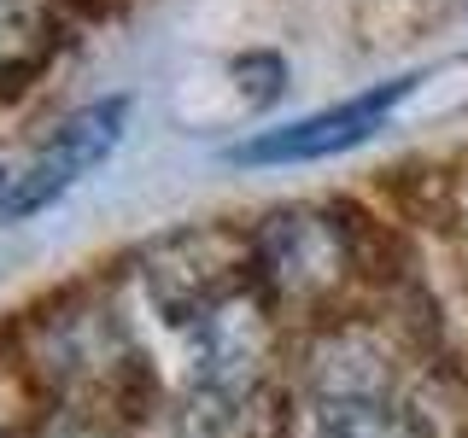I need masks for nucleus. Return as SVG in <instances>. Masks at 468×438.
Segmentation results:
<instances>
[{
    "instance_id": "5",
    "label": "nucleus",
    "mask_w": 468,
    "mask_h": 438,
    "mask_svg": "<svg viewBox=\"0 0 468 438\" xmlns=\"http://www.w3.org/2000/svg\"><path fill=\"white\" fill-rule=\"evenodd\" d=\"M48 47H53L48 0H0V88L6 94L29 88V77L48 65Z\"/></svg>"
},
{
    "instance_id": "2",
    "label": "nucleus",
    "mask_w": 468,
    "mask_h": 438,
    "mask_svg": "<svg viewBox=\"0 0 468 438\" xmlns=\"http://www.w3.org/2000/svg\"><path fill=\"white\" fill-rule=\"evenodd\" d=\"M316 438H421L410 409L392 398V380L380 357L357 339H340L316 362V403H311Z\"/></svg>"
},
{
    "instance_id": "1",
    "label": "nucleus",
    "mask_w": 468,
    "mask_h": 438,
    "mask_svg": "<svg viewBox=\"0 0 468 438\" xmlns=\"http://www.w3.org/2000/svg\"><path fill=\"white\" fill-rule=\"evenodd\" d=\"M123 123H129V99L123 94L94 99V106L70 111L65 123H58L53 135L36 146V152L12 164V187H6L0 228H6V223H24V216H36V211H48V204L58 193H70V187H77L94 164H106L112 146L123 141Z\"/></svg>"
},
{
    "instance_id": "3",
    "label": "nucleus",
    "mask_w": 468,
    "mask_h": 438,
    "mask_svg": "<svg viewBox=\"0 0 468 438\" xmlns=\"http://www.w3.org/2000/svg\"><path fill=\"white\" fill-rule=\"evenodd\" d=\"M416 82H421L416 70H410V77H392V82H375V88H363V94H351L328 111H311L287 129H263V135L229 146V158L234 164H304V158L351 152V146H363L375 129H387V117L416 94Z\"/></svg>"
},
{
    "instance_id": "4",
    "label": "nucleus",
    "mask_w": 468,
    "mask_h": 438,
    "mask_svg": "<svg viewBox=\"0 0 468 438\" xmlns=\"http://www.w3.org/2000/svg\"><path fill=\"white\" fill-rule=\"evenodd\" d=\"M252 269L287 298H311L346 269V234L322 211H275L252 240Z\"/></svg>"
}]
</instances>
